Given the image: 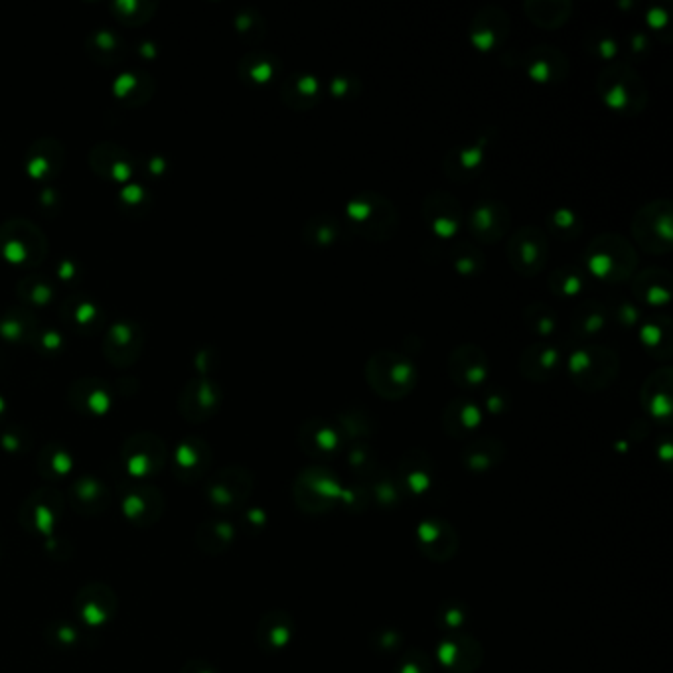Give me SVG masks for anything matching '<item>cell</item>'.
Here are the masks:
<instances>
[{
    "instance_id": "cell-34",
    "label": "cell",
    "mask_w": 673,
    "mask_h": 673,
    "mask_svg": "<svg viewBox=\"0 0 673 673\" xmlns=\"http://www.w3.org/2000/svg\"><path fill=\"white\" fill-rule=\"evenodd\" d=\"M506 399H508V397H506V391L500 389V387H496V389H492V391L486 393V397H484V405H486L492 413H500V409H504V401H506Z\"/></svg>"
},
{
    "instance_id": "cell-18",
    "label": "cell",
    "mask_w": 673,
    "mask_h": 673,
    "mask_svg": "<svg viewBox=\"0 0 673 673\" xmlns=\"http://www.w3.org/2000/svg\"><path fill=\"white\" fill-rule=\"evenodd\" d=\"M672 368L664 366L650 375L640 391L646 409L660 419H666L672 409Z\"/></svg>"
},
{
    "instance_id": "cell-14",
    "label": "cell",
    "mask_w": 673,
    "mask_h": 673,
    "mask_svg": "<svg viewBox=\"0 0 673 673\" xmlns=\"http://www.w3.org/2000/svg\"><path fill=\"white\" fill-rule=\"evenodd\" d=\"M324 93H326L324 81L308 72L289 75L281 85V99L285 101V105L297 111H308L316 107L324 97Z\"/></svg>"
},
{
    "instance_id": "cell-13",
    "label": "cell",
    "mask_w": 673,
    "mask_h": 673,
    "mask_svg": "<svg viewBox=\"0 0 673 673\" xmlns=\"http://www.w3.org/2000/svg\"><path fill=\"white\" fill-rule=\"evenodd\" d=\"M488 372L490 364L482 348L474 344H462L450 352L449 374L458 387L462 389L478 387L486 381Z\"/></svg>"
},
{
    "instance_id": "cell-16",
    "label": "cell",
    "mask_w": 673,
    "mask_h": 673,
    "mask_svg": "<svg viewBox=\"0 0 673 673\" xmlns=\"http://www.w3.org/2000/svg\"><path fill=\"white\" fill-rule=\"evenodd\" d=\"M672 273L662 267H650L632 283V295L636 302H644L650 306H664L672 299Z\"/></svg>"
},
{
    "instance_id": "cell-2",
    "label": "cell",
    "mask_w": 673,
    "mask_h": 673,
    "mask_svg": "<svg viewBox=\"0 0 673 673\" xmlns=\"http://www.w3.org/2000/svg\"><path fill=\"white\" fill-rule=\"evenodd\" d=\"M585 267L602 283H622L636 273L638 253L618 233H602L585 247Z\"/></svg>"
},
{
    "instance_id": "cell-31",
    "label": "cell",
    "mask_w": 673,
    "mask_h": 673,
    "mask_svg": "<svg viewBox=\"0 0 673 673\" xmlns=\"http://www.w3.org/2000/svg\"><path fill=\"white\" fill-rule=\"evenodd\" d=\"M324 87H326V91L332 97H336V99H348V97L358 95L360 81L354 75L338 74L330 77V81H326Z\"/></svg>"
},
{
    "instance_id": "cell-21",
    "label": "cell",
    "mask_w": 673,
    "mask_h": 673,
    "mask_svg": "<svg viewBox=\"0 0 673 673\" xmlns=\"http://www.w3.org/2000/svg\"><path fill=\"white\" fill-rule=\"evenodd\" d=\"M480 421H482V409L472 399L466 397L450 401L443 415L445 429L456 437L474 431L480 425Z\"/></svg>"
},
{
    "instance_id": "cell-15",
    "label": "cell",
    "mask_w": 673,
    "mask_h": 673,
    "mask_svg": "<svg viewBox=\"0 0 673 673\" xmlns=\"http://www.w3.org/2000/svg\"><path fill=\"white\" fill-rule=\"evenodd\" d=\"M563 364V352L553 344H531L520 356V372L529 381H547Z\"/></svg>"
},
{
    "instance_id": "cell-32",
    "label": "cell",
    "mask_w": 673,
    "mask_h": 673,
    "mask_svg": "<svg viewBox=\"0 0 673 673\" xmlns=\"http://www.w3.org/2000/svg\"><path fill=\"white\" fill-rule=\"evenodd\" d=\"M646 22H648V26H650L652 30L662 32V30H666V28L670 26V14H668V10H666L664 6L654 4V6L646 12Z\"/></svg>"
},
{
    "instance_id": "cell-30",
    "label": "cell",
    "mask_w": 673,
    "mask_h": 673,
    "mask_svg": "<svg viewBox=\"0 0 673 673\" xmlns=\"http://www.w3.org/2000/svg\"><path fill=\"white\" fill-rule=\"evenodd\" d=\"M606 306H608L610 320H616L624 328H632L640 324V320L644 318L640 312V304L636 300L614 299Z\"/></svg>"
},
{
    "instance_id": "cell-22",
    "label": "cell",
    "mask_w": 673,
    "mask_h": 673,
    "mask_svg": "<svg viewBox=\"0 0 673 673\" xmlns=\"http://www.w3.org/2000/svg\"><path fill=\"white\" fill-rule=\"evenodd\" d=\"M344 229H346V224L340 218L322 214L306 222L304 239L314 247H330L340 241V237L344 235Z\"/></svg>"
},
{
    "instance_id": "cell-3",
    "label": "cell",
    "mask_w": 673,
    "mask_h": 673,
    "mask_svg": "<svg viewBox=\"0 0 673 673\" xmlns=\"http://www.w3.org/2000/svg\"><path fill=\"white\" fill-rule=\"evenodd\" d=\"M342 222L364 239L385 241L397 229V210L385 196L362 192L346 204Z\"/></svg>"
},
{
    "instance_id": "cell-19",
    "label": "cell",
    "mask_w": 673,
    "mask_h": 673,
    "mask_svg": "<svg viewBox=\"0 0 673 673\" xmlns=\"http://www.w3.org/2000/svg\"><path fill=\"white\" fill-rule=\"evenodd\" d=\"M608 322H610L608 306L599 299L583 300L571 316L573 332L583 338L597 336L608 326Z\"/></svg>"
},
{
    "instance_id": "cell-8",
    "label": "cell",
    "mask_w": 673,
    "mask_h": 673,
    "mask_svg": "<svg viewBox=\"0 0 673 673\" xmlns=\"http://www.w3.org/2000/svg\"><path fill=\"white\" fill-rule=\"evenodd\" d=\"M464 222L468 233L476 241L494 245L502 237H506L512 224V216L506 204L498 200H480L468 212H464Z\"/></svg>"
},
{
    "instance_id": "cell-26",
    "label": "cell",
    "mask_w": 673,
    "mask_h": 673,
    "mask_svg": "<svg viewBox=\"0 0 673 673\" xmlns=\"http://www.w3.org/2000/svg\"><path fill=\"white\" fill-rule=\"evenodd\" d=\"M279 70V60L267 52H253L241 62V74L253 83H269Z\"/></svg>"
},
{
    "instance_id": "cell-28",
    "label": "cell",
    "mask_w": 673,
    "mask_h": 673,
    "mask_svg": "<svg viewBox=\"0 0 673 673\" xmlns=\"http://www.w3.org/2000/svg\"><path fill=\"white\" fill-rule=\"evenodd\" d=\"M524 322L529 330H533L541 338L553 336L557 326H559L557 312L545 302L529 304L524 310Z\"/></svg>"
},
{
    "instance_id": "cell-1",
    "label": "cell",
    "mask_w": 673,
    "mask_h": 673,
    "mask_svg": "<svg viewBox=\"0 0 673 673\" xmlns=\"http://www.w3.org/2000/svg\"><path fill=\"white\" fill-rule=\"evenodd\" d=\"M595 87L600 101L614 113L634 117L648 105L646 81L630 64H606L597 77Z\"/></svg>"
},
{
    "instance_id": "cell-17",
    "label": "cell",
    "mask_w": 673,
    "mask_h": 673,
    "mask_svg": "<svg viewBox=\"0 0 673 673\" xmlns=\"http://www.w3.org/2000/svg\"><path fill=\"white\" fill-rule=\"evenodd\" d=\"M638 326V338L644 350L650 356L668 362L673 354L672 320L668 316H646Z\"/></svg>"
},
{
    "instance_id": "cell-23",
    "label": "cell",
    "mask_w": 673,
    "mask_h": 673,
    "mask_svg": "<svg viewBox=\"0 0 673 673\" xmlns=\"http://www.w3.org/2000/svg\"><path fill=\"white\" fill-rule=\"evenodd\" d=\"M585 273L577 265H561L549 273V291L561 299H575L585 289Z\"/></svg>"
},
{
    "instance_id": "cell-29",
    "label": "cell",
    "mask_w": 673,
    "mask_h": 673,
    "mask_svg": "<svg viewBox=\"0 0 673 673\" xmlns=\"http://www.w3.org/2000/svg\"><path fill=\"white\" fill-rule=\"evenodd\" d=\"M583 44H585V50L593 58H597L600 62H610V64L614 62V58H616V54L620 50V44H618L616 36L610 30H606V28H593V30H589L585 34Z\"/></svg>"
},
{
    "instance_id": "cell-4",
    "label": "cell",
    "mask_w": 673,
    "mask_h": 673,
    "mask_svg": "<svg viewBox=\"0 0 673 673\" xmlns=\"http://www.w3.org/2000/svg\"><path fill=\"white\" fill-rule=\"evenodd\" d=\"M370 387L383 399H401L417 383V366L401 352L379 350L366 364Z\"/></svg>"
},
{
    "instance_id": "cell-5",
    "label": "cell",
    "mask_w": 673,
    "mask_h": 673,
    "mask_svg": "<svg viewBox=\"0 0 673 673\" xmlns=\"http://www.w3.org/2000/svg\"><path fill=\"white\" fill-rule=\"evenodd\" d=\"M567 372L581 389L599 391L616 379L620 372V358L606 346H579L567 360Z\"/></svg>"
},
{
    "instance_id": "cell-12",
    "label": "cell",
    "mask_w": 673,
    "mask_h": 673,
    "mask_svg": "<svg viewBox=\"0 0 673 673\" xmlns=\"http://www.w3.org/2000/svg\"><path fill=\"white\" fill-rule=\"evenodd\" d=\"M520 66L527 77L539 83L563 81L569 75V58L555 46H533L522 54Z\"/></svg>"
},
{
    "instance_id": "cell-11",
    "label": "cell",
    "mask_w": 673,
    "mask_h": 673,
    "mask_svg": "<svg viewBox=\"0 0 673 673\" xmlns=\"http://www.w3.org/2000/svg\"><path fill=\"white\" fill-rule=\"evenodd\" d=\"M490 149V139L486 135L476 137L474 141L456 145L450 149L443 160V168L450 180L466 182L480 174V170L486 164V156Z\"/></svg>"
},
{
    "instance_id": "cell-33",
    "label": "cell",
    "mask_w": 673,
    "mask_h": 673,
    "mask_svg": "<svg viewBox=\"0 0 673 673\" xmlns=\"http://www.w3.org/2000/svg\"><path fill=\"white\" fill-rule=\"evenodd\" d=\"M626 48H628V52L632 56L640 58L642 54H646L650 50V42H648L646 34H642V32H630L626 36Z\"/></svg>"
},
{
    "instance_id": "cell-25",
    "label": "cell",
    "mask_w": 673,
    "mask_h": 673,
    "mask_svg": "<svg viewBox=\"0 0 673 673\" xmlns=\"http://www.w3.org/2000/svg\"><path fill=\"white\" fill-rule=\"evenodd\" d=\"M338 443V431L324 421H310L302 427V447L312 449V452H332Z\"/></svg>"
},
{
    "instance_id": "cell-24",
    "label": "cell",
    "mask_w": 673,
    "mask_h": 673,
    "mask_svg": "<svg viewBox=\"0 0 673 673\" xmlns=\"http://www.w3.org/2000/svg\"><path fill=\"white\" fill-rule=\"evenodd\" d=\"M449 253L450 265L460 275H476L486 265L484 253L476 245H472L470 241L454 243Z\"/></svg>"
},
{
    "instance_id": "cell-6",
    "label": "cell",
    "mask_w": 673,
    "mask_h": 673,
    "mask_svg": "<svg viewBox=\"0 0 673 673\" xmlns=\"http://www.w3.org/2000/svg\"><path fill=\"white\" fill-rule=\"evenodd\" d=\"M632 235L644 251L668 253L673 245L672 202L662 198L644 204L632 218Z\"/></svg>"
},
{
    "instance_id": "cell-7",
    "label": "cell",
    "mask_w": 673,
    "mask_h": 673,
    "mask_svg": "<svg viewBox=\"0 0 673 673\" xmlns=\"http://www.w3.org/2000/svg\"><path fill=\"white\" fill-rule=\"evenodd\" d=\"M549 259V239L537 225H522L508 241V261L524 277L539 275Z\"/></svg>"
},
{
    "instance_id": "cell-9",
    "label": "cell",
    "mask_w": 673,
    "mask_h": 673,
    "mask_svg": "<svg viewBox=\"0 0 673 673\" xmlns=\"http://www.w3.org/2000/svg\"><path fill=\"white\" fill-rule=\"evenodd\" d=\"M421 218L435 237L452 239L464 224V210L452 194L435 190L423 200Z\"/></svg>"
},
{
    "instance_id": "cell-10",
    "label": "cell",
    "mask_w": 673,
    "mask_h": 673,
    "mask_svg": "<svg viewBox=\"0 0 673 673\" xmlns=\"http://www.w3.org/2000/svg\"><path fill=\"white\" fill-rule=\"evenodd\" d=\"M510 32V16L502 6L480 8L468 24V40L480 52L498 50Z\"/></svg>"
},
{
    "instance_id": "cell-20",
    "label": "cell",
    "mask_w": 673,
    "mask_h": 673,
    "mask_svg": "<svg viewBox=\"0 0 673 673\" xmlns=\"http://www.w3.org/2000/svg\"><path fill=\"white\" fill-rule=\"evenodd\" d=\"M524 10L531 22L553 30L569 20L573 4L569 0H527Z\"/></svg>"
},
{
    "instance_id": "cell-27",
    "label": "cell",
    "mask_w": 673,
    "mask_h": 673,
    "mask_svg": "<svg viewBox=\"0 0 673 673\" xmlns=\"http://www.w3.org/2000/svg\"><path fill=\"white\" fill-rule=\"evenodd\" d=\"M547 229L551 235L559 237V239H575L577 235H581L583 231V222L581 216L569 208V206H559L555 210L549 212L547 216Z\"/></svg>"
}]
</instances>
